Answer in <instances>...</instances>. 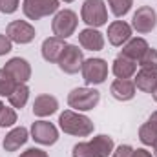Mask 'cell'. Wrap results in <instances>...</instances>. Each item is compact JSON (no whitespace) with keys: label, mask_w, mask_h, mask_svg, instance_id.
Masks as SVG:
<instances>
[{"label":"cell","mask_w":157,"mask_h":157,"mask_svg":"<svg viewBox=\"0 0 157 157\" xmlns=\"http://www.w3.org/2000/svg\"><path fill=\"white\" fill-rule=\"evenodd\" d=\"M78 26V17L73 9H59L51 20V31L59 39H70L75 35Z\"/></svg>","instance_id":"5b68a950"},{"label":"cell","mask_w":157,"mask_h":157,"mask_svg":"<svg viewBox=\"0 0 157 157\" xmlns=\"http://www.w3.org/2000/svg\"><path fill=\"white\" fill-rule=\"evenodd\" d=\"M152 97H154V101H155V102H157V86H155V90L152 91Z\"/></svg>","instance_id":"d6a6232c"},{"label":"cell","mask_w":157,"mask_h":157,"mask_svg":"<svg viewBox=\"0 0 157 157\" xmlns=\"http://www.w3.org/2000/svg\"><path fill=\"white\" fill-rule=\"evenodd\" d=\"M133 150L130 144H119L117 148L112 152V157H132L133 155Z\"/></svg>","instance_id":"f1b7e54d"},{"label":"cell","mask_w":157,"mask_h":157,"mask_svg":"<svg viewBox=\"0 0 157 157\" xmlns=\"http://www.w3.org/2000/svg\"><path fill=\"white\" fill-rule=\"evenodd\" d=\"M148 48H150V46H148L146 39H143V37H132V39L122 46L121 55H122V57H126V59H132V60L139 62V60H141V57L146 53V49H148Z\"/></svg>","instance_id":"44dd1931"},{"label":"cell","mask_w":157,"mask_h":157,"mask_svg":"<svg viewBox=\"0 0 157 157\" xmlns=\"http://www.w3.org/2000/svg\"><path fill=\"white\" fill-rule=\"evenodd\" d=\"M4 70L9 71L17 82H28V80L31 78V64H29L26 59H22V57H13V59H9V60L6 62Z\"/></svg>","instance_id":"ac0fdd59"},{"label":"cell","mask_w":157,"mask_h":157,"mask_svg":"<svg viewBox=\"0 0 157 157\" xmlns=\"http://www.w3.org/2000/svg\"><path fill=\"white\" fill-rule=\"evenodd\" d=\"M132 157H154V155H152V152H148L146 148H137V150H133V155Z\"/></svg>","instance_id":"1f68e13d"},{"label":"cell","mask_w":157,"mask_h":157,"mask_svg":"<svg viewBox=\"0 0 157 157\" xmlns=\"http://www.w3.org/2000/svg\"><path fill=\"white\" fill-rule=\"evenodd\" d=\"M18 157H49V155L42 148H28V150H24Z\"/></svg>","instance_id":"4dcf8cb0"},{"label":"cell","mask_w":157,"mask_h":157,"mask_svg":"<svg viewBox=\"0 0 157 157\" xmlns=\"http://www.w3.org/2000/svg\"><path fill=\"white\" fill-rule=\"evenodd\" d=\"M2 108H4V102H2V99H0V110H2Z\"/></svg>","instance_id":"e575fe53"},{"label":"cell","mask_w":157,"mask_h":157,"mask_svg":"<svg viewBox=\"0 0 157 157\" xmlns=\"http://www.w3.org/2000/svg\"><path fill=\"white\" fill-rule=\"evenodd\" d=\"M133 84L143 93H152L157 86V71L148 68H139L133 75Z\"/></svg>","instance_id":"ffe728a7"},{"label":"cell","mask_w":157,"mask_h":157,"mask_svg":"<svg viewBox=\"0 0 157 157\" xmlns=\"http://www.w3.org/2000/svg\"><path fill=\"white\" fill-rule=\"evenodd\" d=\"M110 93L115 101L126 102V101H132L135 97L137 88L133 84V78H115L110 86Z\"/></svg>","instance_id":"2e32d148"},{"label":"cell","mask_w":157,"mask_h":157,"mask_svg":"<svg viewBox=\"0 0 157 157\" xmlns=\"http://www.w3.org/2000/svg\"><path fill=\"white\" fill-rule=\"evenodd\" d=\"M78 44L88 51H101L104 48V35L95 28H84L78 31Z\"/></svg>","instance_id":"e0dca14e"},{"label":"cell","mask_w":157,"mask_h":157,"mask_svg":"<svg viewBox=\"0 0 157 157\" xmlns=\"http://www.w3.org/2000/svg\"><path fill=\"white\" fill-rule=\"evenodd\" d=\"M6 35L13 44H29L35 40L37 31L28 20H11L6 28Z\"/></svg>","instance_id":"8fae6325"},{"label":"cell","mask_w":157,"mask_h":157,"mask_svg":"<svg viewBox=\"0 0 157 157\" xmlns=\"http://www.w3.org/2000/svg\"><path fill=\"white\" fill-rule=\"evenodd\" d=\"M108 62L104 59L99 57H91V59H84L80 73L82 78L88 86H99L108 78Z\"/></svg>","instance_id":"8992f818"},{"label":"cell","mask_w":157,"mask_h":157,"mask_svg":"<svg viewBox=\"0 0 157 157\" xmlns=\"http://www.w3.org/2000/svg\"><path fill=\"white\" fill-rule=\"evenodd\" d=\"M80 18L88 28L99 29L108 24V7L104 0H84L80 7Z\"/></svg>","instance_id":"277c9868"},{"label":"cell","mask_w":157,"mask_h":157,"mask_svg":"<svg viewBox=\"0 0 157 157\" xmlns=\"http://www.w3.org/2000/svg\"><path fill=\"white\" fill-rule=\"evenodd\" d=\"M137 62L132 59H126L122 55L115 57V60L112 62V73L117 78H133V75L137 73Z\"/></svg>","instance_id":"7402d4cb"},{"label":"cell","mask_w":157,"mask_h":157,"mask_svg":"<svg viewBox=\"0 0 157 157\" xmlns=\"http://www.w3.org/2000/svg\"><path fill=\"white\" fill-rule=\"evenodd\" d=\"M9 101V106H13L15 110H22L28 101H29V88H28V82H18L17 88L13 90V93L7 97Z\"/></svg>","instance_id":"603a6c76"},{"label":"cell","mask_w":157,"mask_h":157,"mask_svg":"<svg viewBox=\"0 0 157 157\" xmlns=\"http://www.w3.org/2000/svg\"><path fill=\"white\" fill-rule=\"evenodd\" d=\"M57 110H59V101H57V97H53L49 93H40L33 101V115L35 117H49V115L57 113Z\"/></svg>","instance_id":"9a60e30c"},{"label":"cell","mask_w":157,"mask_h":157,"mask_svg":"<svg viewBox=\"0 0 157 157\" xmlns=\"http://www.w3.org/2000/svg\"><path fill=\"white\" fill-rule=\"evenodd\" d=\"M20 6V0H0V11L4 15H13Z\"/></svg>","instance_id":"83f0119b"},{"label":"cell","mask_w":157,"mask_h":157,"mask_svg":"<svg viewBox=\"0 0 157 157\" xmlns=\"http://www.w3.org/2000/svg\"><path fill=\"white\" fill-rule=\"evenodd\" d=\"M17 80L9 71H6L4 68H0V97H9L13 93V90L17 88Z\"/></svg>","instance_id":"cb8c5ba5"},{"label":"cell","mask_w":157,"mask_h":157,"mask_svg":"<svg viewBox=\"0 0 157 157\" xmlns=\"http://www.w3.org/2000/svg\"><path fill=\"white\" fill-rule=\"evenodd\" d=\"M139 141L144 146L157 148V110L152 112V115L146 119V122L139 126Z\"/></svg>","instance_id":"d6986e66"},{"label":"cell","mask_w":157,"mask_h":157,"mask_svg":"<svg viewBox=\"0 0 157 157\" xmlns=\"http://www.w3.org/2000/svg\"><path fill=\"white\" fill-rule=\"evenodd\" d=\"M60 2H66V4H71V2H75V0H60Z\"/></svg>","instance_id":"836d02e7"},{"label":"cell","mask_w":157,"mask_h":157,"mask_svg":"<svg viewBox=\"0 0 157 157\" xmlns=\"http://www.w3.org/2000/svg\"><path fill=\"white\" fill-rule=\"evenodd\" d=\"M137 64L141 68H148V70H155L157 71V49L155 48H148L146 53L141 57V60Z\"/></svg>","instance_id":"4316f807"},{"label":"cell","mask_w":157,"mask_h":157,"mask_svg":"<svg viewBox=\"0 0 157 157\" xmlns=\"http://www.w3.org/2000/svg\"><path fill=\"white\" fill-rule=\"evenodd\" d=\"M60 7V0H22V11L28 20H40L55 15Z\"/></svg>","instance_id":"52a82bcc"},{"label":"cell","mask_w":157,"mask_h":157,"mask_svg":"<svg viewBox=\"0 0 157 157\" xmlns=\"http://www.w3.org/2000/svg\"><path fill=\"white\" fill-rule=\"evenodd\" d=\"M154 150H155V157H157V148H154Z\"/></svg>","instance_id":"d590c367"},{"label":"cell","mask_w":157,"mask_h":157,"mask_svg":"<svg viewBox=\"0 0 157 157\" xmlns=\"http://www.w3.org/2000/svg\"><path fill=\"white\" fill-rule=\"evenodd\" d=\"M29 135H31V139L35 143H39L42 146H53L59 141V128L49 121L39 119V121H35L31 124Z\"/></svg>","instance_id":"9c48e42d"},{"label":"cell","mask_w":157,"mask_h":157,"mask_svg":"<svg viewBox=\"0 0 157 157\" xmlns=\"http://www.w3.org/2000/svg\"><path fill=\"white\" fill-rule=\"evenodd\" d=\"M28 139H29V130L24 128V126H15L6 133V137L2 141V146H4L6 152H17L28 143Z\"/></svg>","instance_id":"5bb4252c"},{"label":"cell","mask_w":157,"mask_h":157,"mask_svg":"<svg viewBox=\"0 0 157 157\" xmlns=\"http://www.w3.org/2000/svg\"><path fill=\"white\" fill-rule=\"evenodd\" d=\"M106 4L110 6V11L113 13V17L122 18L130 13V9L133 6V0H106Z\"/></svg>","instance_id":"d4e9b609"},{"label":"cell","mask_w":157,"mask_h":157,"mask_svg":"<svg viewBox=\"0 0 157 157\" xmlns=\"http://www.w3.org/2000/svg\"><path fill=\"white\" fill-rule=\"evenodd\" d=\"M101 102V91L93 86L73 88L68 93V106L75 112H90Z\"/></svg>","instance_id":"3957f363"},{"label":"cell","mask_w":157,"mask_h":157,"mask_svg":"<svg viewBox=\"0 0 157 157\" xmlns=\"http://www.w3.org/2000/svg\"><path fill=\"white\" fill-rule=\"evenodd\" d=\"M115 150V143L110 135L101 133L91 141L77 143L71 150V157H108Z\"/></svg>","instance_id":"7a4b0ae2"},{"label":"cell","mask_w":157,"mask_h":157,"mask_svg":"<svg viewBox=\"0 0 157 157\" xmlns=\"http://www.w3.org/2000/svg\"><path fill=\"white\" fill-rule=\"evenodd\" d=\"M108 42L115 48H122L128 40L132 39L133 35V29L128 22L124 20H113L110 26H108Z\"/></svg>","instance_id":"7c38bea8"},{"label":"cell","mask_w":157,"mask_h":157,"mask_svg":"<svg viewBox=\"0 0 157 157\" xmlns=\"http://www.w3.org/2000/svg\"><path fill=\"white\" fill-rule=\"evenodd\" d=\"M59 128L64 133L73 135V137H90L95 130V124L82 112H75L70 108L59 115Z\"/></svg>","instance_id":"6da1fadb"},{"label":"cell","mask_w":157,"mask_h":157,"mask_svg":"<svg viewBox=\"0 0 157 157\" xmlns=\"http://www.w3.org/2000/svg\"><path fill=\"white\" fill-rule=\"evenodd\" d=\"M11 49H13V42L9 40V37H7V35L0 33V57L7 55Z\"/></svg>","instance_id":"f546056e"},{"label":"cell","mask_w":157,"mask_h":157,"mask_svg":"<svg viewBox=\"0 0 157 157\" xmlns=\"http://www.w3.org/2000/svg\"><path fill=\"white\" fill-rule=\"evenodd\" d=\"M132 29L139 35H148L155 29L157 26V11L152 6H141L132 17Z\"/></svg>","instance_id":"ba28073f"},{"label":"cell","mask_w":157,"mask_h":157,"mask_svg":"<svg viewBox=\"0 0 157 157\" xmlns=\"http://www.w3.org/2000/svg\"><path fill=\"white\" fill-rule=\"evenodd\" d=\"M66 46H68V42H66V40L59 39V37H55V35H53V37L44 39L42 46H40L42 59H44L46 62H49V64H57Z\"/></svg>","instance_id":"4fadbf2b"},{"label":"cell","mask_w":157,"mask_h":157,"mask_svg":"<svg viewBox=\"0 0 157 157\" xmlns=\"http://www.w3.org/2000/svg\"><path fill=\"white\" fill-rule=\"evenodd\" d=\"M82 62H84V53L82 49L78 48L77 44H68L59 59V68L60 71H64L66 75H75L80 71L82 68Z\"/></svg>","instance_id":"30bf717a"},{"label":"cell","mask_w":157,"mask_h":157,"mask_svg":"<svg viewBox=\"0 0 157 157\" xmlns=\"http://www.w3.org/2000/svg\"><path fill=\"white\" fill-rule=\"evenodd\" d=\"M17 110L13 106H4L0 110V128H13L17 124Z\"/></svg>","instance_id":"484cf974"}]
</instances>
